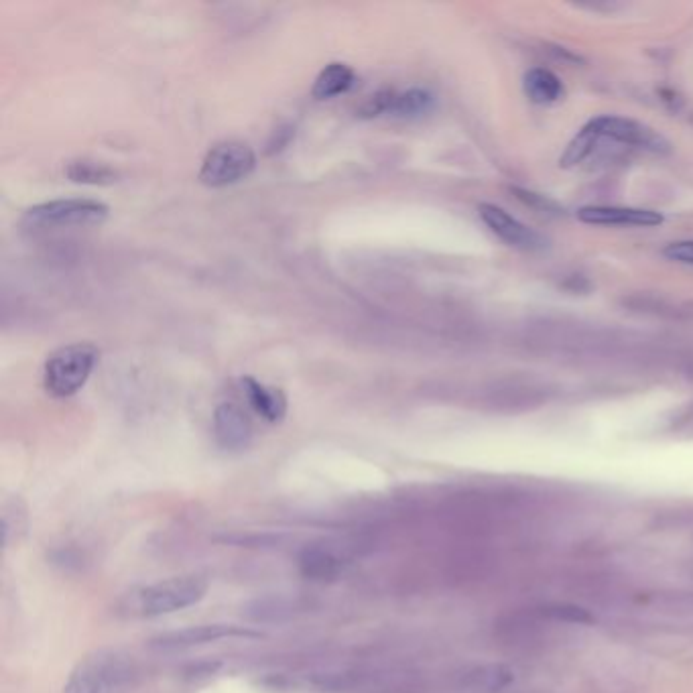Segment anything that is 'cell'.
Listing matches in <instances>:
<instances>
[{
    "mask_svg": "<svg viewBox=\"0 0 693 693\" xmlns=\"http://www.w3.org/2000/svg\"><path fill=\"white\" fill-rule=\"evenodd\" d=\"M208 594V580L202 576H177L149 586H139L118 600V614L124 618H157L196 606Z\"/></svg>",
    "mask_w": 693,
    "mask_h": 693,
    "instance_id": "6da1fadb",
    "label": "cell"
},
{
    "mask_svg": "<svg viewBox=\"0 0 693 693\" xmlns=\"http://www.w3.org/2000/svg\"><path fill=\"white\" fill-rule=\"evenodd\" d=\"M137 681L133 657L116 649H98L78 661L63 693H133Z\"/></svg>",
    "mask_w": 693,
    "mask_h": 693,
    "instance_id": "7a4b0ae2",
    "label": "cell"
},
{
    "mask_svg": "<svg viewBox=\"0 0 693 693\" xmlns=\"http://www.w3.org/2000/svg\"><path fill=\"white\" fill-rule=\"evenodd\" d=\"M100 352L86 342L70 344L55 350L43 368L45 391L55 399L76 395L90 378Z\"/></svg>",
    "mask_w": 693,
    "mask_h": 693,
    "instance_id": "3957f363",
    "label": "cell"
},
{
    "mask_svg": "<svg viewBox=\"0 0 693 693\" xmlns=\"http://www.w3.org/2000/svg\"><path fill=\"white\" fill-rule=\"evenodd\" d=\"M108 212V206L96 200H53L29 208L23 216V226L33 232L86 228L102 224Z\"/></svg>",
    "mask_w": 693,
    "mask_h": 693,
    "instance_id": "277c9868",
    "label": "cell"
},
{
    "mask_svg": "<svg viewBox=\"0 0 693 693\" xmlns=\"http://www.w3.org/2000/svg\"><path fill=\"white\" fill-rule=\"evenodd\" d=\"M257 167V155L246 143L226 141L212 147L202 163L200 179L210 187H226L248 177Z\"/></svg>",
    "mask_w": 693,
    "mask_h": 693,
    "instance_id": "5b68a950",
    "label": "cell"
},
{
    "mask_svg": "<svg viewBox=\"0 0 693 693\" xmlns=\"http://www.w3.org/2000/svg\"><path fill=\"white\" fill-rule=\"evenodd\" d=\"M586 129L596 137H606L630 147L637 149H645L651 153H669L671 145L669 141L657 133L655 129H651L649 124H643L639 120L633 118H624V116H598L594 120H590L586 124Z\"/></svg>",
    "mask_w": 693,
    "mask_h": 693,
    "instance_id": "8992f818",
    "label": "cell"
},
{
    "mask_svg": "<svg viewBox=\"0 0 693 693\" xmlns=\"http://www.w3.org/2000/svg\"><path fill=\"white\" fill-rule=\"evenodd\" d=\"M261 633L252 630L248 626H236V624H200V626H187L181 630H173V633L159 635L151 639L149 647L157 651H183L192 647H202L210 643L230 641V639H259Z\"/></svg>",
    "mask_w": 693,
    "mask_h": 693,
    "instance_id": "52a82bcc",
    "label": "cell"
},
{
    "mask_svg": "<svg viewBox=\"0 0 693 693\" xmlns=\"http://www.w3.org/2000/svg\"><path fill=\"white\" fill-rule=\"evenodd\" d=\"M478 212H480V218L484 220V224L507 244L521 248V250L545 248L547 242L541 234L527 228L523 222H519L517 218H513L509 212H504L502 208L492 206V204H482L478 208Z\"/></svg>",
    "mask_w": 693,
    "mask_h": 693,
    "instance_id": "ba28073f",
    "label": "cell"
},
{
    "mask_svg": "<svg viewBox=\"0 0 693 693\" xmlns=\"http://www.w3.org/2000/svg\"><path fill=\"white\" fill-rule=\"evenodd\" d=\"M214 435L220 448L228 452H240L248 448L252 439L250 419L238 405L222 403L214 413Z\"/></svg>",
    "mask_w": 693,
    "mask_h": 693,
    "instance_id": "9c48e42d",
    "label": "cell"
},
{
    "mask_svg": "<svg viewBox=\"0 0 693 693\" xmlns=\"http://www.w3.org/2000/svg\"><path fill=\"white\" fill-rule=\"evenodd\" d=\"M578 218L586 224L604 226H643L653 228L663 224V216L653 210L620 208V206H586L578 212Z\"/></svg>",
    "mask_w": 693,
    "mask_h": 693,
    "instance_id": "30bf717a",
    "label": "cell"
},
{
    "mask_svg": "<svg viewBox=\"0 0 693 693\" xmlns=\"http://www.w3.org/2000/svg\"><path fill=\"white\" fill-rule=\"evenodd\" d=\"M346 567V559L330 547L311 545L299 555V570L307 580L326 582L338 578Z\"/></svg>",
    "mask_w": 693,
    "mask_h": 693,
    "instance_id": "8fae6325",
    "label": "cell"
},
{
    "mask_svg": "<svg viewBox=\"0 0 693 693\" xmlns=\"http://www.w3.org/2000/svg\"><path fill=\"white\" fill-rule=\"evenodd\" d=\"M240 387H242V393H244L248 405L255 409L263 419H267L269 423H279L285 417L287 399H285L281 389L265 387L250 376L242 378Z\"/></svg>",
    "mask_w": 693,
    "mask_h": 693,
    "instance_id": "7c38bea8",
    "label": "cell"
},
{
    "mask_svg": "<svg viewBox=\"0 0 693 693\" xmlns=\"http://www.w3.org/2000/svg\"><path fill=\"white\" fill-rule=\"evenodd\" d=\"M354 80H356V76H354V70L350 66H346V63H340V61H334L320 72L318 78H315L311 94H313V98H318V100H328V98L346 94L354 86Z\"/></svg>",
    "mask_w": 693,
    "mask_h": 693,
    "instance_id": "4fadbf2b",
    "label": "cell"
},
{
    "mask_svg": "<svg viewBox=\"0 0 693 693\" xmlns=\"http://www.w3.org/2000/svg\"><path fill=\"white\" fill-rule=\"evenodd\" d=\"M513 679V673L502 667V665H482V667H474L466 673H462L460 685L468 691H498L502 687H507Z\"/></svg>",
    "mask_w": 693,
    "mask_h": 693,
    "instance_id": "5bb4252c",
    "label": "cell"
},
{
    "mask_svg": "<svg viewBox=\"0 0 693 693\" xmlns=\"http://www.w3.org/2000/svg\"><path fill=\"white\" fill-rule=\"evenodd\" d=\"M525 92L535 104H551L563 96V84L553 72L535 68L525 76Z\"/></svg>",
    "mask_w": 693,
    "mask_h": 693,
    "instance_id": "9a60e30c",
    "label": "cell"
},
{
    "mask_svg": "<svg viewBox=\"0 0 693 693\" xmlns=\"http://www.w3.org/2000/svg\"><path fill=\"white\" fill-rule=\"evenodd\" d=\"M66 175L74 183H88V185H112L114 181H118V171H114L106 163H98L92 159L70 161L66 167Z\"/></svg>",
    "mask_w": 693,
    "mask_h": 693,
    "instance_id": "2e32d148",
    "label": "cell"
},
{
    "mask_svg": "<svg viewBox=\"0 0 693 693\" xmlns=\"http://www.w3.org/2000/svg\"><path fill=\"white\" fill-rule=\"evenodd\" d=\"M433 108V96L423 88H411L401 94H393L389 114L401 116V118H415L423 116Z\"/></svg>",
    "mask_w": 693,
    "mask_h": 693,
    "instance_id": "e0dca14e",
    "label": "cell"
},
{
    "mask_svg": "<svg viewBox=\"0 0 693 693\" xmlns=\"http://www.w3.org/2000/svg\"><path fill=\"white\" fill-rule=\"evenodd\" d=\"M539 610L545 618H549L555 624H588L594 620L588 610L574 604H543L539 606Z\"/></svg>",
    "mask_w": 693,
    "mask_h": 693,
    "instance_id": "ac0fdd59",
    "label": "cell"
},
{
    "mask_svg": "<svg viewBox=\"0 0 693 693\" xmlns=\"http://www.w3.org/2000/svg\"><path fill=\"white\" fill-rule=\"evenodd\" d=\"M252 610L255 612H248V616L255 620H281V614H293L295 604L285 598H263L252 604Z\"/></svg>",
    "mask_w": 693,
    "mask_h": 693,
    "instance_id": "d6986e66",
    "label": "cell"
},
{
    "mask_svg": "<svg viewBox=\"0 0 693 693\" xmlns=\"http://www.w3.org/2000/svg\"><path fill=\"white\" fill-rule=\"evenodd\" d=\"M663 255L681 265H693V240H677L665 246Z\"/></svg>",
    "mask_w": 693,
    "mask_h": 693,
    "instance_id": "ffe728a7",
    "label": "cell"
}]
</instances>
